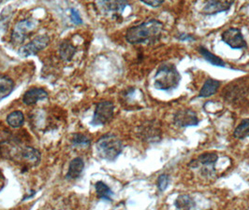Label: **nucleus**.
Segmentation results:
<instances>
[{
    "instance_id": "423d86ee",
    "label": "nucleus",
    "mask_w": 249,
    "mask_h": 210,
    "mask_svg": "<svg viewBox=\"0 0 249 210\" xmlns=\"http://www.w3.org/2000/svg\"><path fill=\"white\" fill-rule=\"evenodd\" d=\"M37 21L33 19H25L15 25L13 32V40L16 44H21L25 41L27 34L37 27Z\"/></svg>"
},
{
    "instance_id": "5701e85b",
    "label": "nucleus",
    "mask_w": 249,
    "mask_h": 210,
    "mask_svg": "<svg viewBox=\"0 0 249 210\" xmlns=\"http://www.w3.org/2000/svg\"><path fill=\"white\" fill-rule=\"evenodd\" d=\"M90 139L88 136L81 135V134H75L72 137V146L74 147H80V148H87L90 146Z\"/></svg>"
},
{
    "instance_id": "a878e982",
    "label": "nucleus",
    "mask_w": 249,
    "mask_h": 210,
    "mask_svg": "<svg viewBox=\"0 0 249 210\" xmlns=\"http://www.w3.org/2000/svg\"><path fill=\"white\" fill-rule=\"evenodd\" d=\"M143 4L150 6V7H153V8H158L160 7L161 4L164 3V0H154V1H149V0H143L142 1Z\"/></svg>"
},
{
    "instance_id": "f3484780",
    "label": "nucleus",
    "mask_w": 249,
    "mask_h": 210,
    "mask_svg": "<svg viewBox=\"0 0 249 210\" xmlns=\"http://www.w3.org/2000/svg\"><path fill=\"white\" fill-rule=\"evenodd\" d=\"M199 52L207 62L210 63L213 65L219 66V67H224V66H226V64H225L224 61L221 58H219L218 56L214 55L213 53H212L211 51H209L206 48H204L203 46L199 47Z\"/></svg>"
},
{
    "instance_id": "6ab92c4d",
    "label": "nucleus",
    "mask_w": 249,
    "mask_h": 210,
    "mask_svg": "<svg viewBox=\"0 0 249 210\" xmlns=\"http://www.w3.org/2000/svg\"><path fill=\"white\" fill-rule=\"evenodd\" d=\"M75 52H76V49L74 46L67 40L63 41L59 46L60 56L66 61H71L74 56Z\"/></svg>"
},
{
    "instance_id": "dca6fc26",
    "label": "nucleus",
    "mask_w": 249,
    "mask_h": 210,
    "mask_svg": "<svg viewBox=\"0 0 249 210\" xmlns=\"http://www.w3.org/2000/svg\"><path fill=\"white\" fill-rule=\"evenodd\" d=\"M14 83L13 81L4 75L0 76V101L6 98L13 93Z\"/></svg>"
},
{
    "instance_id": "f03ea898",
    "label": "nucleus",
    "mask_w": 249,
    "mask_h": 210,
    "mask_svg": "<svg viewBox=\"0 0 249 210\" xmlns=\"http://www.w3.org/2000/svg\"><path fill=\"white\" fill-rule=\"evenodd\" d=\"M181 76L174 65L165 64L159 67L156 76L154 85L158 90L171 91L179 85Z\"/></svg>"
},
{
    "instance_id": "6e6552de",
    "label": "nucleus",
    "mask_w": 249,
    "mask_h": 210,
    "mask_svg": "<svg viewBox=\"0 0 249 210\" xmlns=\"http://www.w3.org/2000/svg\"><path fill=\"white\" fill-rule=\"evenodd\" d=\"M174 122L175 125L179 127L196 126L199 124V118L197 116V113L194 111L189 109H183L175 113Z\"/></svg>"
},
{
    "instance_id": "ddd939ff",
    "label": "nucleus",
    "mask_w": 249,
    "mask_h": 210,
    "mask_svg": "<svg viewBox=\"0 0 249 210\" xmlns=\"http://www.w3.org/2000/svg\"><path fill=\"white\" fill-rule=\"evenodd\" d=\"M85 169V162L82 158L77 157L71 162L69 170L67 173V178L68 179H76L81 177L82 173Z\"/></svg>"
},
{
    "instance_id": "412c9836",
    "label": "nucleus",
    "mask_w": 249,
    "mask_h": 210,
    "mask_svg": "<svg viewBox=\"0 0 249 210\" xmlns=\"http://www.w3.org/2000/svg\"><path fill=\"white\" fill-rule=\"evenodd\" d=\"M25 117L22 112H13L8 115L7 117V123L10 124L13 128L20 127L24 124Z\"/></svg>"
},
{
    "instance_id": "cd10ccee",
    "label": "nucleus",
    "mask_w": 249,
    "mask_h": 210,
    "mask_svg": "<svg viewBox=\"0 0 249 210\" xmlns=\"http://www.w3.org/2000/svg\"><path fill=\"white\" fill-rule=\"evenodd\" d=\"M179 39H181V40H195V38L193 37H191V36H189V35H187V34H181L179 37H178Z\"/></svg>"
},
{
    "instance_id": "a211bd4d",
    "label": "nucleus",
    "mask_w": 249,
    "mask_h": 210,
    "mask_svg": "<svg viewBox=\"0 0 249 210\" xmlns=\"http://www.w3.org/2000/svg\"><path fill=\"white\" fill-rule=\"evenodd\" d=\"M175 208L178 210H191L195 207V201L187 194L179 195L175 202Z\"/></svg>"
},
{
    "instance_id": "39448f33",
    "label": "nucleus",
    "mask_w": 249,
    "mask_h": 210,
    "mask_svg": "<svg viewBox=\"0 0 249 210\" xmlns=\"http://www.w3.org/2000/svg\"><path fill=\"white\" fill-rule=\"evenodd\" d=\"M222 40L231 49H244L247 47V41L243 36L242 32L238 28H229L221 35Z\"/></svg>"
},
{
    "instance_id": "aec40b11",
    "label": "nucleus",
    "mask_w": 249,
    "mask_h": 210,
    "mask_svg": "<svg viewBox=\"0 0 249 210\" xmlns=\"http://www.w3.org/2000/svg\"><path fill=\"white\" fill-rule=\"evenodd\" d=\"M96 193H97V195L100 199L102 200H105V201H111L112 200V190L110 189V187L105 184L104 182L102 181H99L96 183Z\"/></svg>"
},
{
    "instance_id": "4468645a",
    "label": "nucleus",
    "mask_w": 249,
    "mask_h": 210,
    "mask_svg": "<svg viewBox=\"0 0 249 210\" xmlns=\"http://www.w3.org/2000/svg\"><path fill=\"white\" fill-rule=\"evenodd\" d=\"M220 87V82L213 79H208L202 88L199 91V97H209L213 95H214L218 88Z\"/></svg>"
},
{
    "instance_id": "0eeeda50",
    "label": "nucleus",
    "mask_w": 249,
    "mask_h": 210,
    "mask_svg": "<svg viewBox=\"0 0 249 210\" xmlns=\"http://www.w3.org/2000/svg\"><path fill=\"white\" fill-rule=\"evenodd\" d=\"M50 41V37L47 35H39L35 37L32 41L26 44L24 47L19 49V53L21 56L27 57L29 55L36 54L39 50L44 49Z\"/></svg>"
},
{
    "instance_id": "c85d7f7f",
    "label": "nucleus",
    "mask_w": 249,
    "mask_h": 210,
    "mask_svg": "<svg viewBox=\"0 0 249 210\" xmlns=\"http://www.w3.org/2000/svg\"></svg>"
},
{
    "instance_id": "9b49d317",
    "label": "nucleus",
    "mask_w": 249,
    "mask_h": 210,
    "mask_svg": "<svg viewBox=\"0 0 249 210\" xmlns=\"http://www.w3.org/2000/svg\"><path fill=\"white\" fill-rule=\"evenodd\" d=\"M98 5L103 13L112 16H120L128 3L126 1H102L99 2Z\"/></svg>"
},
{
    "instance_id": "2eb2a0df",
    "label": "nucleus",
    "mask_w": 249,
    "mask_h": 210,
    "mask_svg": "<svg viewBox=\"0 0 249 210\" xmlns=\"http://www.w3.org/2000/svg\"><path fill=\"white\" fill-rule=\"evenodd\" d=\"M21 157L31 165H37L40 161V153L35 148L25 147L20 150Z\"/></svg>"
},
{
    "instance_id": "b1692460",
    "label": "nucleus",
    "mask_w": 249,
    "mask_h": 210,
    "mask_svg": "<svg viewBox=\"0 0 249 210\" xmlns=\"http://www.w3.org/2000/svg\"><path fill=\"white\" fill-rule=\"evenodd\" d=\"M170 183V177L166 174H162L158 178V188L160 192H164Z\"/></svg>"
},
{
    "instance_id": "7ed1b4c3",
    "label": "nucleus",
    "mask_w": 249,
    "mask_h": 210,
    "mask_svg": "<svg viewBox=\"0 0 249 210\" xmlns=\"http://www.w3.org/2000/svg\"><path fill=\"white\" fill-rule=\"evenodd\" d=\"M96 150L101 159L114 161L123 151L122 141L114 135L101 136L96 143Z\"/></svg>"
},
{
    "instance_id": "20e7f679",
    "label": "nucleus",
    "mask_w": 249,
    "mask_h": 210,
    "mask_svg": "<svg viewBox=\"0 0 249 210\" xmlns=\"http://www.w3.org/2000/svg\"><path fill=\"white\" fill-rule=\"evenodd\" d=\"M114 112V106L110 101H102L96 107L95 113L91 124L95 126H100L109 123L112 120Z\"/></svg>"
},
{
    "instance_id": "f8f14e48",
    "label": "nucleus",
    "mask_w": 249,
    "mask_h": 210,
    "mask_svg": "<svg viewBox=\"0 0 249 210\" xmlns=\"http://www.w3.org/2000/svg\"><path fill=\"white\" fill-rule=\"evenodd\" d=\"M48 97V94L44 89L41 88H32L28 90L24 97H23V101L25 105H34L37 103L38 101L44 100Z\"/></svg>"
},
{
    "instance_id": "9d476101",
    "label": "nucleus",
    "mask_w": 249,
    "mask_h": 210,
    "mask_svg": "<svg viewBox=\"0 0 249 210\" xmlns=\"http://www.w3.org/2000/svg\"><path fill=\"white\" fill-rule=\"evenodd\" d=\"M233 4V1H207L203 8V13L206 15H214L217 13L228 12Z\"/></svg>"
},
{
    "instance_id": "1a4fd4ad",
    "label": "nucleus",
    "mask_w": 249,
    "mask_h": 210,
    "mask_svg": "<svg viewBox=\"0 0 249 210\" xmlns=\"http://www.w3.org/2000/svg\"><path fill=\"white\" fill-rule=\"evenodd\" d=\"M217 159H218V157L215 153L206 152V153L200 154L197 159L189 163V165L191 167H196V168L199 165H202L203 166L202 172L204 171V173L212 175L214 172V163L216 162Z\"/></svg>"
},
{
    "instance_id": "4be33fe9",
    "label": "nucleus",
    "mask_w": 249,
    "mask_h": 210,
    "mask_svg": "<svg viewBox=\"0 0 249 210\" xmlns=\"http://www.w3.org/2000/svg\"><path fill=\"white\" fill-rule=\"evenodd\" d=\"M233 136L238 139H244L249 136V119L243 120L233 133Z\"/></svg>"
},
{
    "instance_id": "f257e3e1",
    "label": "nucleus",
    "mask_w": 249,
    "mask_h": 210,
    "mask_svg": "<svg viewBox=\"0 0 249 210\" xmlns=\"http://www.w3.org/2000/svg\"><path fill=\"white\" fill-rule=\"evenodd\" d=\"M163 24L156 19H151L141 25L130 27L126 34L125 39L130 44L153 43L161 37Z\"/></svg>"
},
{
    "instance_id": "393cba45",
    "label": "nucleus",
    "mask_w": 249,
    "mask_h": 210,
    "mask_svg": "<svg viewBox=\"0 0 249 210\" xmlns=\"http://www.w3.org/2000/svg\"><path fill=\"white\" fill-rule=\"evenodd\" d=\"M71 19H72L73 23L76 24V25H81V24L83 23V20H82V18H81L79 13L77 12V10L71 9Z\"/></svg>"
},
{
    "instance_id": "bb28decb",
    "label": "nucleus",
    "mask_w": 249,
    "mask_h": 210,
    "mask_svg": "<svg viewBox=\"0 0 249 210\" xmlns=\"http://www.w3.org/2000/svg\"><path fill=\"white\" fill-rule=\"evenodd\" d=\"M5 184H6L5 176H4V174L2 173V171L0 170V192H1L2 189L5 187Z\"/></svg>"
}]
</instances>
